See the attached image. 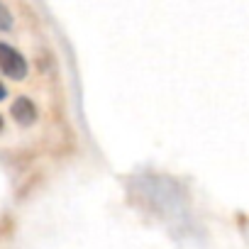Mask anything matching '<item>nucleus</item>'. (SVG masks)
Here are the masks:
<instances>
[{
  "instance_id": "nucleus-1",
  "label": "nucleus",
  "mask_w": 249,
  "mask_h": 249,
  "mask_svg": "<svg viewBox=\"0 0 249 249\" xmlns=\"http://www.w3.org/2000/svg\"><path fill=\"white\" fill-rule=\"evenodd\" d=\"M0 71H3L8 78L22 81L27 76V59L15 47L0 42Z\"/></svg>"
},
{
  "instance_id": "nucleus-2",
  "label": "nucleus",
  "mask_w": 249,
  "mask_h": 249,
  "mask_svg": "<svg viewBox=\"0 0 249 249\" xmlns=\"http://www.w3.org/2000/svg\"><path fill=\"white\" fill-rule=\"evenodd\" d=\"M10 115L15 117L18 124H22V127H30V124L37 120V105L27 98V95H18L10 105Z\"/></svg>"
},
{
  "instance_id": "nucleus-3",
  "label": "nucleus",
  "mask_w": 249,
  "mask_h": 249,
  "mask_svg": "<svg viewBox=\"0 0 249 249\" xmlns=\"http://www.w3.org/2000/svg\"><path fill=\"white\" fill-rule=\"evenodd\" d=\"M13 30V13L5 3H0V32Z\"/></svg>"
},
{
  "instance_id": "nucleus-4",
  "label": "nucleus",
  "mask_w": 249,
  "mask_h": 249,
  "mask_svg": "<svg viewBox=\"0 0 249 249\" xmlns=\"http://www.w3.org/2000/svg\"><path fill=\"white\" fill-rule=\"evenodd\" d=\"M10 237V220L8 217H0V239Z\"/></svg>"
},
{
  "instance_id": "nucleus-5",
  "label": "nucleus",
  "mask_w": 249,
  "mask_h": 249,
  "mask_svg": "<svg viewBox=\"0 0 249 249\" xmlns=\"http://www.w3.org/2000/svg\"><path fill=\"white\" fill-rule=\"evenodd\" d=\"M8 98V88H5V83L0 81V100H5Z\"/></svg>"
},
{
  "instance_id": "nucleus-6",
  "label": "nucleus",
  "mask_w": 249,
  "mask_h": 249,
  "mask_svg": "<svg viewBox=\"0 0 249 249\" xmlns=\"http://www.w3.org/2000/svg\"><path fill=\"white\" fill-rule=\"evenodd\" d=\"M3 127H5V120H3V115H0V132H3Z\"/></svg>"
}]
</instances>
